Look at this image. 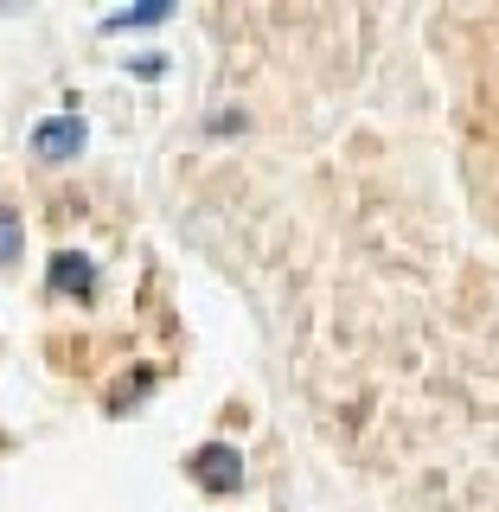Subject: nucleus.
I'll return each instance as SVG.
<instances>
[{
    "label": "nucleus",
    "mask_w": 499,
    "mask_h": 512,
    "mask_svg": "<svg viewBox=\"0 0 499 512\" xmlns=\"http://www.w3.org/2000/svg\"><path fill=\"white\" fill-rule=\"evenodd\" d=\"M192 474H199V487H212V493H237V487H244V461H237L231 442L199 448V455H192Z\"/></svg>",
    "instance_id": "nucleus-1"
},
{
    "label": "nucleus",
    "mask_w": 499,
    "mask_h": 512,
    "mask_svg": "<svg viewBox=\"0 0 499 512\" xmlns=\"http://www.w3.org/2000/svg\"><path fill=\"white\" fill-rule=\"evenodd\" d=\"M32 154H39V160H71V154H84V122H77V116L39 122V128H32Z\"/></svg>",
    "instance_id": "nucleus-2"
},
{
    "label": "nucleus",
    "mask_w": 499,
    "mask_h": 512,
    "mask_svg": "<svg viewBox=\"0 0 499 512\" xmlns=\"http://www.w3.org/2000/svg\"><path fill=\"white\" fill-rule=\"evenodd\" d=\"M45 282H52L58 295H90V288H96V263H90L84 250H64L58 263H52V276H45Z\"/></svg>",
    "instance_id": "nucleus-3"
},
{
    "label": "nucleus",
    "mask_w": 499,
    "mask_h": 512,
    "mask_svg": "<svg viewBox=\"0 0 499 512\" xmlns=\"http://www.w3.org/2000/svg\"><path fill=\"white\" fill-rule=\"evenodd\" d=\"M20 244H26L20 212H13V205H0V263H13V256H20Z\"/></svg>",
    "instance_id": "nucleus-4"
},
{
    "label": "nucleus",
    "mask_w": 499,
    "mask_h": 512,
    "mask_svg": "<svg viewBox=\"0 0 499 512\" xmlns=\"http://www.w3.org/2000/svg\"><path fill=\"white\" fill-rule=\"evenodd\" d=\"M167 0H154V7H128V13H116V20H109V26H154V20H167Z\"/></svg>",
    "instance_id": "nucleus-5"
}]
</instances>
